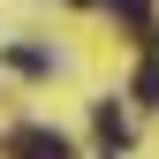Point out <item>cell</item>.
Masks as SVG:
<instances>
[{
  "label": "cell",
  "mask_w": 159,
  "mask_h": 159,
  "mask_svg": "<svg viewBox=\"0 0 159 159\" xmlns=\"http://www.w3.org/2000/svg\"><path fill=\"white\" fill-rule=\"evenodd\" d=\"M0 144H8V159H68V136H61V129H38V121L8 129Z\"/></svg>",
  "instance_id": "1"
},
{
  "label": "cell",
  "mask_w": 159,
  "mask_h": 159,
  "mask_svg": "<svg viewBox=\"0 0 159 159\" xmlns=\"http://www.w3.org/2000/svg\"><path fill=\"white\" fill-rule=\"evenodd\" d=\"M136 106H159V53L136 68Z\"/></svg>",
  "instance_id": "5"
},
{
  "label": "cell",
  "mask_w": 159,
  "mask_h": 159,
  "mask_svg": "<svg viewBox=\"0 0 159 159\" xmlns=\"http://www.w3.org/2000/svg\"><path fill=\"white\" fill-rule=\"evenodd\" d=\"M91 121H98V136H106V144H114V152H121V144H129V121H121V114H114V106H98V114H91Z\"/></svg>",
  "instance_id": "4"
},
{
  "label": "cell",
  "mask_w": 159,
  "mask_h": 159,
  "mask_svg": "<svg viewBox=\"0 0 159 159\" xmlns=\"http://www.w3.org/2000/svg\"><path fill=\"white\" fill-rule=\"evenodd\" d=\"M106 15H121L144 46H159V30H152V0H106Z\"/></svg>",
  "instance_id": "2"
},
{
  "label": "cell",
  "mask_w": 159,
  "mask_h": 159,
  "mask_svg": "<svg viewBox=\"0 0 159 159\" xmlns=\"http://www.w3.org/2000/svg\"><path fill=\"white\" fill-rule=\"evenodd\" d=\"M8 68H15V76H46L53 53H38V46H8Z\"/></svg>",
  "instance_id": "3"
},
{
  "label": "cell",
  "mask_w": 159,
  "mask_h": 159,
  "mask_svg": "<svg viewBox=\"0 0 159 159\" xmlns=\"http://www.w3.org/2000/svg\"><path fill=\"white\" fill-rule=\"evenodd\" d=\"M76 8H91V0H76Z\"/></svg>",
  "instance_id": "6"
}]
</instances>
